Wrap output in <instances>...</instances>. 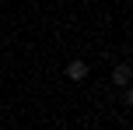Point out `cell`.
Returning a JSON list of instances; mask_svg holds the SVG:
<instances>
[{"mask_svg": "<svg viewBox=\"0 0 133 130\" xmlns=\"http://www.w3.org/2000/svg\"><path fill=\"white\" fill-rule=\"evenodd\" d=\"M112 81L119 84V88H126V84H130V63H119V67L112 70Z\"/></svg>", "mask_w": 133, "mask_h": 130, "instance_id": "7a4b0ae2", "label": "cell"}, {"mask_svg": "<svg viewBox=\"0 0 133 130\" xmlns=\"http://www.w3.org/2000/svg\"><path fill=\"white\" fill-rule=\"evenodd\" d=\"M66 77H70V81H84L88 77V63L84 60H70L66 63Z\"/></svg>", "mask_w": 133, "mask_h": 130, "instance_id": "6da1fadb", "label": "cell"}]
</instances>
